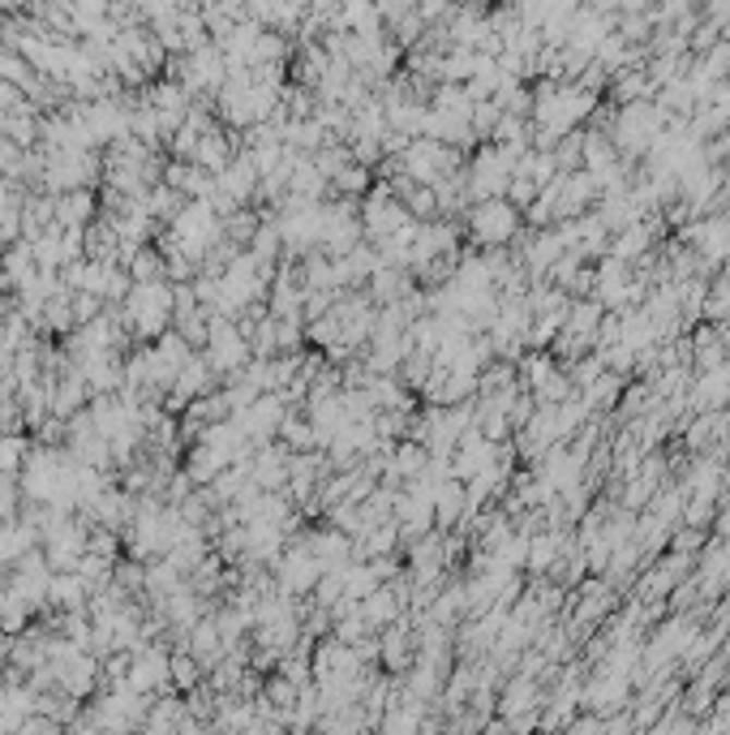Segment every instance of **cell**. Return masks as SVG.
<instances>
[{
	"label": "cell",
	"instance_id": "6da1fadb",
	"mask_svg": "<svg viewBox=\"0 0 730 735\" xmlns=\"http://www.w3.org/2000/svg\"><path fill=\"white\" fill-rule=\"evenodd\" d=\"M276 568H280V593H284V598H289V593H301V589H309V586H318V577H323V564H318L314 551L284 555Z\"/></svg>",
	"mask_w": 730,
	"mask_h": 735
},
{
	"label": "cell",
	"instance_id": "7a4b0ae2",
	"mask_svg": "<svg viewBox=\"0 0 730 735\" xmlns=\"http://www.w3.org/2000/svg\"><path fill=\"white\" fill-rule=\"evenodd\" d=\"M95 216H99V198H95L90 185L57 194V224L61 228H86V224H95Z\"/></svg>",
	"mask_w": 730,
	"mask_h": 735
},
{
	"label": "cell",
	"instance_id": "3957f363",
	"mask_svg": "<svg viewBox=\"0 0 730 735\" xmlns=\"http://www.w3.org/2000/svg\"><path fill=\"white\" fill-rule=\"evenodd\" d=\"M168 679H172V688L177 692H194L198 684H203V659H194L185 646L168 659Z\"/></svg>",
	"mask_w": 730,
	"mask_h": 735
}]
</instances>
